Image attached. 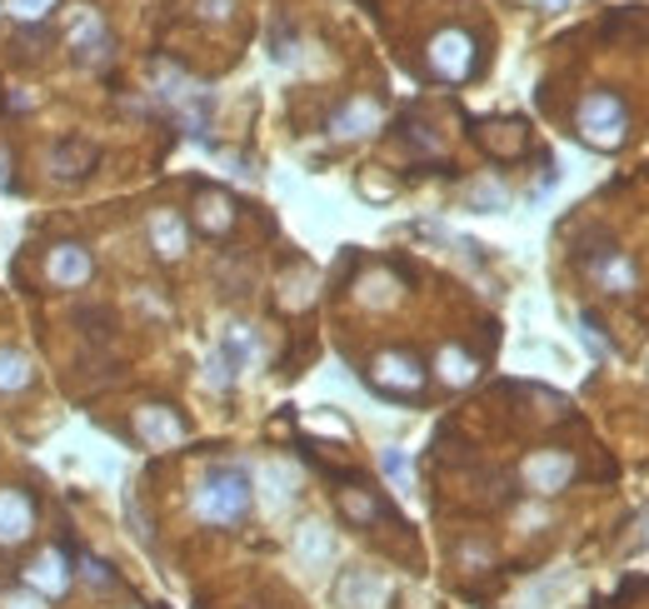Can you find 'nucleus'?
I'll use <instances>...</instances> for the list:
<instances>
[{"instance_id":"f257e3e1","label":"nucleus","mask_w":649,"mask_h":609,"mask_svg":"<svg viewBox=\"0 0 649 609\" xmlns=\"http://www.w3.org/2000/svg\"><path fill=\"white\" fill-rule=\"evenodd\" d=\"M195 509H200V519H210V525H235V519H245L250 475L240 465L210 469V475L200 479V489H195Z\"/></svg>"},{"instance_id":"f03ea898","label":"nucleus","mask_w":649,"mask_h":609,"mask_svg":"<svg viewBox=\"0 0 649 609\" xmlns=\"http://www.w3.org/2000/svg\"><path fill=\"white\" fill-rule=\"evenodd\" d=\"M26 585L36 589L40 599H60L70 585H75V569H70V555H65V549H60V545H55V549H40V555L26 565Z\"/></svg>"},{"instance_id":"7ed1b4c3","label":"nucleus","mask_w":649,"mask_h":609,"mask_svg":"<svg viewBox=\"0 0 649 609\" xmlns=\"http://www.w3.org/2000/svg\"><path fill=\"white\" fill-rule=\"evenodd\" d=\"M579 130H585L595 145H615V140L625 135V105H619L615 95H605V90H595V95L579 105Z\"/></svg>"},{"instance_id":"20e7f679","label":"nucleus","mask_w":649,"mask_h":609,"mask_svg":"<svg viewBox=\"0 0 649 609\" xmlns=\"http://www.w3.org/2000/svg\"><path fill=\"white\" fill-rule=\"evenodd\" d=\"M429 65L445 80H465L475 70V45H469L465 30H439L435 45H429Z\"/></svg>"},{"instance_id":"39448f33","label":"nucleus","mask_w":649,"mask_h":609,"mask_svg":"<svg viewBox=\"0 0 649 609\" xmlns=\"http://www.w3.org/2000/svg\"><path fill=\"white\" fill-rule=\"evenodd\" d=\"M36 535V499L26 489H0V545H26Z\"/></svg>"},{"instance_id":"423d86ee","label":"nucleus","mask_w":649,"mask_h":609,"mask_svg":"<svg viewBox=\"0 0 649 609\" xmlns=\"http://www.w3.org/2000/svg\"><path fill=\"white\" fill-rule=\"evenodd\" d=\"M45 270H50V280H55L60 290H80V285H90V275H95V260H90V250H85V245L65 240V245L50 250Z\"/></svg>"},{"instance_id":"0eeeda50","label":"nucleus","mask_w":649,"mask_h":609,"mask_svg":"<svg viewBox=\"0 0 649 609\" xmlns=\"http://www.w3.org/2000/svg\"><path fill=\"white\" fill-rule=\"evenodd\" d=\"M65 40H70V50H75L85 65H100V60L110 55V35H105V26H100L95 10H75V16H70Z\"/></svg>"},{"instance_id":"6e6552de","label":"nucleus","mask_w":649,"mask_h":609,"mask_svg":"<svg viewBox=\"0 0 649 609\" xmlns=\"http://www.w3.org/2000/svg\"><path fill=\"white\" fill-rule=\"evenodd\" d=\"M375 379L385 389H395V395H415V389L425 385V369H419L409 355H379L375 359Z\"/></svg>"},{"instance_id":"1a4fd4ad","label":"nucleus","mask_w":649,"mask_h":609,"mask_svg":"<svg viewBox=\"0 0 649 609\" xmlns=\"http://www.w3.org/2000/svg\"><path fill=\"white\" fill-rule=\"evenodd\" d=\"M150 240H155L160 260L185 255V220H180L175 210H155V215H150Z\"/></svg>"},{"instance_id":"9d476101","label":"nucleus","mask_w":649,"mask_h":609,"mask_svg":"<svg viewBox=\"0 0 649 609\" xmlns=\"http://www.w3.org/2000/svg\"><path fill=\"white\" fill-rule=\"evenodd\" d=\"M135 429H140V439H150V445H175V439L185 435V425H180V419L170 415L165 405L140 409V415H135Z\"/></svg>"},{"instance_id":"9b49d317","label":"nucleus","mask_w":649,"mask_h":609,"mask_svg":"<svg viewBox=\"0 0 649 609\" xmlns=\"http://www.w3.org/2000/svg\"><path fill=\"white\" fill-rule=\"evenodd\" d=\"M95 145L90 140H65V145H55V155H50V165H55V175H65V180H80L90 165H95Z\"/></svg>"},{"instance_id":"f8f14e48","label":"nucleus","mask_w":649,"mask_h":609,"mask_svg":"<svg viewBox=\"0 0 649 609\" xmlns=\"http://www.w3.org/2000/svg\"><path fill=\"white\" fill-rule=\"evenodd\" d=\"M375 125H379V110L369 105V100H355V105H345L335 120H329V130H335L339 140H359V135H369Z\"/></svg>"},{"instance_id":"ddd939ff","label":"nucleus","mask_w":649,"mask_h":609,"mask_svg":"<svg viewBox=\"0 0 649 609\" xmlns=\"http://www.w3.org/2000/svg\"><path fill=\"white\" fill-rule=\"evenodd\" d=\"M379 579H369V575H345V585H339V599H345L349 609H375L379 605Z\"/></svg>"},{"instance_id":"4468645a","label":"nucleus","mask_w":649,"mask_h":609,"mask_svg":"<svg viewBox=\"0 0 649 609\" xmlns=\"http://www.w3.org/2000/svg\"><path fill=\"white\" fill-rule=\"evenodd\" d=\"M30 379H36V369H30V359L20 355V349H0V389H26Z\"/></svg>"},{"instance_id":"2eb2a0df","label":"nucleus","mask_w":649,"mask_h":609,"mask_svg":"<svg viewBox=\"0 0 649 609\" xmlns=\"http://www.w3.org/2000/svg\"><path fill=\"white\" fill-rule=\"evenodd\" d=\"M569 475V459H555V455H535L529 459V485L535 489H559Z\"/></svg>"},{"instance_id":"dca6fc26","label":"nucleus","mask_w":649,"mask_h":609,"mask_svg":"<svg viewBox=\"0 0 649 609\" xmlns=\"http://www.w3.org/2000/svg\"><path fill=\"white\" fill-rule=\"evenodd\" d=\"M80 579H85L90 589H115L110 565H105V559H95V555H80Z\"/></svg>"},{"instance_id":"f3484780","label":"nucleus","mask_w":649,"mask_h":609,"mask_svg":"<svg viewBox=\"0 0 649 609\" xmlns=\"http://www.w3.org/2000/svg\"><path fill=\"white\" fill-rule=\"evenodd\" d=\"M200 225L215 235V230H225L230 225V200H215V195H205L200 200Z\"/></svg>"},{"instance_id":"a211bd4d","label":"nucleus","mask_w":649,"mask_h":609,"mask_svg":"<svg viewBox=\"0 0 649 609\" xmlns=\"http://www.w3.org/2000/svg\"><path fill=\"white\" fill-rule=\"evenodd\" d=\"M50 10H55V0H10V16L20 20V26H36V20H45Z\"/></svg>"},{"instance_id":"6ab92c4d","label":"nucleus","mask_w":649,"mask_h":609,"mask_svg":"<svg viewBox=\"0 0 649 609\" xmlns=\"http://www.w3.org/2000/svg\"><path fill=\"white\" fill-rule=\"evenodd\" d=\"M345 515L355 519V525H369V519H375L379 509H375V499H369V495H359V489H349V495H345Z\"/></svg>"},{"instance_id":"aec40b11","label":"nucleus","mask_w":649,"mask_h":609,"mask_svg":"<svg viewBox=\"0 0 649 609\" xmlns=\"http://www.w3.org/2000/svg\"><path fill=\"white\" fill-rule=\"evenodd\" d=\"M439 365H445V379H449V385H465V379L475 375V369H469V359L459 355V349H445V359H439Z\"/></svg>"},{"instance_id":"412c9836","label":"nucleus","mask_w":649,"mask_h":609,"mask_svg":"<svg viewBox=\"0 0 649 609\" xmlns=\"http://www.w3.org/2000/svg\"><path fill=\"white\" fill-rule=\"evenodd\" d=\"M0 609H45V599H40L36 589H10V595L0 599Z\"/></svg>"},{"instance_id":"4be33fe9","label":"nucleus","mask_w":649,"mask_h":609,"mask_svg":"<svg viewBox=\"0 0 649 609\" xmlns=\"http://www.w3.org/2000/svg\"><path fill=\"white\" fill-rule=\"evenodd\" d=\"M385 469H389L395 479H405V455H395V449H389V455H385Z\"/></svg>"},{"instance_id":"5701e85b","label":"nucleus","mask_w":649,"mask_h":609,"mask_svg":"<svg viewBox=\"0 0 649 609\" xmlns=\"http://www.w3.org/2000/svg\"><path fill=\"white\" fill-rule=\"evenodd\" d=\"M0 185H6V155H0Z\"/></svg>"}]
</instances>
